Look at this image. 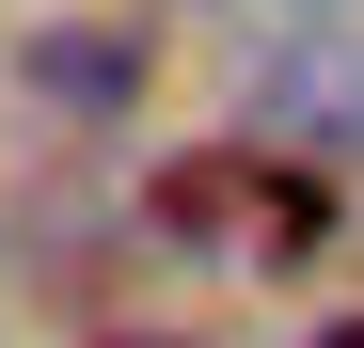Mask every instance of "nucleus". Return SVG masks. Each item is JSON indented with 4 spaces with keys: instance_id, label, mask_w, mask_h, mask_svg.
Returning <instances> with one entry per match:
<instances>
[{
    "instance_id": "7ed1b4c3",
    "label": "nucleus",
    "mask_w": 364,
    "mask_h": 348,
    "mask_svg": "<svg viewBox=\"0 0 364 348\" xmlns=\"http://www.w3.org/2000/svg\"><path fill=\"white\" fill-rule=\"evenodd\" d=\"M317 348H364V317H333V332H317Z\"/></svg>"
},
{
    "instance_id": "f03ea898",
    "label": "nucleus",
    "mask_w": 364,
    "mask_h": 348,
    "mask_svg": "<svg viewBox=\"0 0 364 348\" xmlns=\"http://www.w3.org/2000/svg\"><path fill=\"white\" fill-rule=\"evenodd\" d=\"M32 80H48V95H80V111H111V95L143 80V48H80V32H32Z\"/></svg>"
},
{
    "instance_id": "f257e3e1",
    "label": "nucleus",
    "mask_w": 364,
    "mask_h": 348,
    "mask_svg": "<svg viewBox=\"0 0 364 348\" xmlns=\"http://www.w3.org/2000/svg\"><path fill=\"white\" fill-rule=\"evenodd\" d=\"M159 222L174 238H237V254H301L333 222V190H317V158H174Z\"/></svg>"
}]
</instances>
